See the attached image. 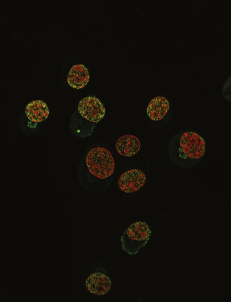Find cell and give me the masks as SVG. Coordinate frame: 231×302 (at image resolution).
<instances>
[{
  "instance_id": "6da1fadb",
  "label": "cell",
  "mask_w": 231,
  "mask_h": 302,
  "mask_svg": "<svg viewBox=\"0 0 231 302\" xmlns=\"http://www.w3.org/2000/svg\"><path fill=\"white\" fill-rule=\"evenodd\" d=\"M79 184L90 191L104 192L113 179L115 163L104 144L101 142L87 147L77 166Z\"/></svg>"
},
{
  "instance_id": "7a4b0ae2",
  "label": "cell",
  "mask_w": 231,
  "mask_h": 302,
  "mask_svg": "<svg viewBox=\"0 0 231 302\" xmlns=\"http://www.w3.org/2000/svg\"><path fill=\"white\" fill-rule=\"evenodd\" d=\"M204 138L196 132L182 130L173 135L168 142L169 158L174 165L186 169L199 165L206 152Z\"/></svg>"
},
{
  "instance_id": "3957f363",
  "label": "cell",
  "mask_w": 231,
  "mask_h": 302,
  "mask_svg": "<svg viewBox=\"0 0 231 302\" xmlns=\"http://www.w3.org/2000/svg\"><path fill=\"white\" fill-rule=\"evenodd\" d=\"M151 234L150 228L145 222L131 224L121 237V248L129 254L135 255L146 245Z\"/></svg>"
},
{
  "instance_id": "277c9868",
  "label": "cell",
  "mask_w": 231,
  "mask_h": 302,
  "mask_svg": "<svg viewBox=\"0 0 231 302\" xmlns=\"http://www.w3.org/2000/svg\"><path fill=\"white\" fill-rule=\"evenodd\" d=\"M78 110L86 120L81 138L88 137L94 132L97 123L104 117L105 109L98 99L89 96L80 101Z\"/></svg>"
},
{
  "instance_id": "5b68a950",
  "label": "cell",
  "mask_w": 231,
  "mask_h": 302,
  "mask_svg": "<svg viewBox=\"0 0 231 302\" xmlns=\"http://www.w3.org/2000/svg\"><path fill=\"white\" fill-rule=\"evenodd\" d=\"M146 180V175L141 170L132 169L121 175L118 181V185L120 189L125 193H134L144 186Z\"/></svg>"
},
{
  "instance_id": "8992f818",
  "label": "cell",
  "mask_w": 231,
  "mask_h": 302,
  "mask_svg": "<svg viewBox=\"0 0 231 302\" xmlns=\"http://www.w3.org/2000/svg\"><path fill=\"white\" fill-rule=\"evenodd\" d=\"M170 109L169 102L167 98L158 96L153 99L147 109V114L151 120L154 122L163 120Z\"/></svg>"
},
{
  "instance_id": "52a82bcc",
  "label": "cell",
  "mask_w": 231,
  "mask_h": 302,
  "mask_svg": "<svg viewBox=\"0 0 231 302\" xmlns=\"http://www.w3.org/2000/svg\"><path fill=\"white\" fill-rule=\"evenodd\" d=\"M87 288L91 293L99 296L103 295L109 290L111 282L109 278L100 273H92L86 281Z\"/></svg>"
},
{
  "instance_id": "ba28073f",
  "label": "cell",
  "mask_w": 231,
  "mask_h": 302,
  "mask_svg": "<svg viewBox=\"0 0 231 302\" xmlns=\"http://www.w3.org/2000/svg\"><path fill=\"white\" fill-rule=\"evenodd\" d=\"M141 146L140 141L136 136L128 134L119 137L117 141L115 148L120 155L131 157L136 154Z\"/></svg>"
},
{
  "instance_id": "9c48e42d",
  "label": "cell",
  "mask_w": 231,
  "mask_h": 302,
  "mask_svg": "<svg viewBox=\"0 0 231 302\" xmlns=\"http://www.w3.org/2000/svg\"><path fill=\"white\" fill-rule=\"evenodd\" d=\"M90 75L87 68L83 65H76L71 69L67 81L71 87L77 89L84 87L88 83Z\"/></svg>"
},
{
  "instance_id": "30bf717a",
  "label": "cell",
  "mask_w": 231,
  "mask_h": 302,
  "mask_svg": "<svg viewBox=\"0 0 231 302\" xmlns=\"http://www.w3.org/2000/svg\"><path fill=\"white\" fill-rule=\"evenodd\" d=\"M49 111L46 104L42 101H33L27 104L25 109V114L30 121L41 122L48 116Z\"/></svg>"
}]
</instances>
